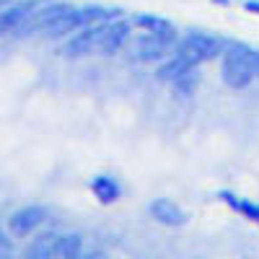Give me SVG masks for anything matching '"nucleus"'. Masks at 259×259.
<instances>
[{
  "label": "nucleus",
  "instance_id": "39448f33",
  "mask_svg": "<svg viewBox=\"0 0 259 259\" xmlns=\"http://www.w3.org/2000/svg\"><path fill=\"white\" fill-rule=\"evenodd\" d=\"M45 221H47V210L39 207V205H29V207H21V210H16L11 215V218H8V228L16 236H26L34 228H39Z\"/></svg>",
  "mask_w": 259,
  "mask_h": 259
},
{
  "label": "nucleus",
  "instance_id": "9d476101",
  "mask_svg": "<svg viewBox=\"0 0 259 259\" xmlns=\"http://www.w3.org/2000/svg\"><path fill=\"white\" fill-rule=\"evenodd\" d=\"M192 70H197V65L189 62V60L182 57V55H174V57L166 60L161 68L156 70V78L163 80V83H174V80H179L182 75H187V73H192Z\"/></svg>",
  "mask_w": 259,
  "mask_h": 259
},
{
  "label": "nucleus",
  "instance_id": "f8f14e48",
  "mask_svg": "<svg viewBox=\"0 0 259 259\" xmlns=\"http://www.w3.org/2000/svg\"><path fill=\"white\" fill-rule=\"evenodd\" d=\"M55 249H57V233H41L26 249V256L29 259H55Z\"/></svg>",
  "mask_w": 259,
  "mask_h": 259
},
{
  "label": "nucleus",
  "instance_id": "9b49d317",
  "mask_svg": "<svg viewBox=\"0 0 259 259\" xmlns=\"http://www.w3.org/2000/svg\"><path fill=\"white\" fill-rule=\"evenodd\" d=\"M80 254H83V239L78 233H57V249H55L57 259H75Z\"/></svg>",
  "mask_w": 259,
  "mask_h": 259
},
{
  "label": "nucleus",
  "instance_id": "423d86ee",
  "mask_svg": "<svg viewBox=\"0 0 259 259\" xmlns=\"http://www.w3.org/2000/svg\"><path fill=\"white\" fill-rule=\"evenodd\" d=\"M166 52H168V41H163L161 36H153V34L138 36L133 45V57L140 62H161V60H166Z\"/></svg>",
  "mask_w": 259,
  "mask_h": 259
},
{
  "label": "nucleus",
  "instance_id": "7ed1b4c3",
  "mask_svg": "<svg viewBox=\"0 0 259 259\" xmlns=\"http://www.w3.org/2000/svg\"><path fill=\"white\" fill-rule=\"evenodd\" d=\"M109 29V21H99V24H91L85 26L83 31H78L73 39H68V45H65V57H85V55H94L99 52L101 41H104V34Z\"/></svg>",
  "mask_w": 259,
  "mask_h": 259
},
{
  "label": "nucleus",
  "instance_id": "2eb2a0df",
  "mask_svg": "<svg viewBox=\"0 0 259 259\" xmlns=\"http://www.w3.org/2000/svg\"><path fill=\"white\" fill-rule=\"evenodd\" d=\"M197 83H200V73H197V70H192V73L182 75L179 80H174L171 85L177 89V94H179V96H192L194 91H197Z\"/></svg>",
  "mask_w": 259,
  "mask_h": 259
},
{
  "label": "nucleus",
  "instance_id": "1a4fd4ad",
  "mask_svg": "<svg viewBox=\"0 0 259 259\" xmlns=\"http://www.w3.org/2000/svg\"><path fill=\"white\" fill-rule=\"evenodd\" d=\"M127 34H130V21L112 18L109 29H106V34H104L101 47H99V55H114V52H119V47L124 45Z\"/></svg>",
  "mask_w": 259,
  "mask_h": 259
},
{
  "label": "nucleus",
  "instance_id": "f03ea898",
  "mask_svg": "<svg viewBox=\"0 0 259 259\" xmlns=\"http://www.w3.org/2000/svg\"><path fill=\"white\" fill-rule=\"evenodd\" d=\"M221 52H223V41L215 36V34H210V31H189L179 41V47H177V55L187 57L194 65L218 57Z\"/></svg>",
  "mask_w": 259,
  "mask_h": 259
},
{
  "label": "nucleus",
  "instance_id": "0eeeda50",
  "mask_svg": "<svg viewBox=\"0 0 259 259\" xmlns=\"http://www.w3.org/2000/svg\"><path fill=\"white\" fill-rule=\"evenodd\" d=\"M135 24L140 29H145L148 34H153V36H161L163 41H168V45H174V39H177V26L171 24L168 18L163 16H153V13H140L135 16Z\"/></svg>",
  "mask_w": 259,
  "mask_h": 259
},
{
  "label": "nucleus",
  "instance_id": "dca6fc26",
  "mask_svg": "<svg viewBox=\"0 0 259 259\" xmlns=\"http://www.w3.org/2000/svg\"><path fill=\"white\" fill-rule=\"evenodd\" d=\"M244 11H249V13H256V16H259V0H244Z\"/></svg>",
  "mask_w": 259,
  "mask_h": 259
},
{
  "label": "nucleus",
  "instance_id": "ddd939ff",
  "mask_svg": "<svg viewBox=\"0 0 259 259\" xmlns=\"http://www.w3.org/2000/svg\"><path fill=\"white\" fill-rule=\"evenodd\" d=\"M91 189H94V194H96L104 205H109V202H114V200L119 197V184H117L112 177H106V174L96 177V179L91 182Z\"/></svg>",
  "mask_w": 259,
  "mask_h": 259
},
{
  "label": "nucleus",
  "instance_id": "f3484780",
  "mask_svg": "<svg viewBox=\"0 0 259 259\" xmlns=\"http://www.w3.org/2000/svg\"><path fill=\"white\" fill-rule=\"evenodd\" d=\"M215 3H221V6H228V3H231V0H215Z\"/></svg>",
  "mask_w": 259,
  "mask_h": 259
},
{
  "label": "nucleus",
  "instance_id": "4468645a",
  "mask_svg": "<svg viewBox=\"0 0 259 259\" xmlns=\"http://www.w3.org/2000/svg\"><path fill=\"white\" fill-rule=\"evenodd\" d=\"M221 197H223L236 212H241V215H246V218H251V221L259 223V205H254V202H249V200H239V197H236V194H231V192H221Z\"/></svg>",
  "mask_w": 259,
  "mask_h": 259
},
{
  "label": "nucleus",
  "instance_id": "20e7f679",
  "mask_svg": "<svg viewBox=\"0 0 259 259\" xmlns=\"http://www.w3.org/2000/svg\"><path fill=\"white\" fill-rule=\"evenodd\" d=\"M34 6H36L34 0H29V3H16V6L3 8V16H0V31H3V36L26 34L31 26V18H34Z\"/></svg>",
  "mask_w": 259,
  "mask_h": 259
},
{
  "label": "nucleus",
  "instance_id": "6e6552de",
  "mask_svg": "<svg viewBox=\"0 0 259 259\" xmlns=\"http://www.w3.org/2000/svg\"><path fill=\"white\" fill-rule=\"evenodd\" d=\"M150 218H156V221L163 223V226H184V223H187V212H184L177 202L161 197V200L150 202Z\"/></svg>",
  "mask_w": 259,
  "mask_h": 259
},
{
  "label": "nucleus",
  "instance_id": "f257e3e1",
  "mask_svg": "<svg viewBox=\"0 0 259 259\" xmlns=\"http://www.w3.org/2000/svg\"><path fill=\"white\" fill-rule=\"evenodd\" d=\"M259 78V50L244 45H231L223 55V80L231 89L241 91Z\"/></svg>",
  "mask_w": 259,
  "mask_h": 259
}]
</instances>
